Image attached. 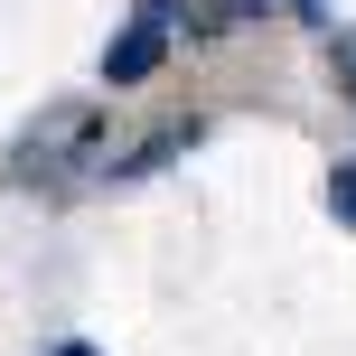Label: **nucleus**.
<instances>
[{
  "label": "nucleus",
  "mask_w": 356,
  "mask_h": 356,
  "mask_svg": "<svg viewBox=\"0 0 356 356\" xmlns=\"http://www.w3.org/2000/svg\"><path fill=\"white\" fill-rule=\"evenodd\" d=\"M94 150H104V113H94V104H56L47 122L19 141V160H10V169H19V178H75Z\"/></svg>",
  "instance_id": "1"
},
{
  "label": "nucleus",
  "mask_w": 356,
  "mask_h": 356,
  "mask_svg": "<svg viewBox=\"0 0 356 356\" xmlns=\"http://www.w3.org/2000/svg\"><path fill=\"white\" fill-rule=\"evenodd\" d=\"M160 56H169V29L141 19V29H122V38L104 47V85H141V75H160Z\"/></svg>",
  "instance_id": "2"
},
{
  "label": "nucleus",
  "mask_w": 356,
  "mask_h": 356,
  "mask_svg": "<svg viewBox=\"0 0 356 356\" xmlns=\"http://www.w3.org/2000/svg\"><path fill=\"white\" fill-rule=\"evenodd\" d=\"M272 0H197V38H225V29H244V19H263Z\"/></svg>",
  "instance_id": "3"
},
{
  "label": "nucleus",
  "mask_w": 356,
  "mask_h": 356,
  "mask_svg": "<svg viewBox=\"0 0 356 356\" xmlns=\"http://www.w3.org/2000/svg\"><path fill=\"white\" fill-rule=\"evenodd\" d=\"M188 141H197V131H160V141H141V150H131V160H113V178H150L160 160H178V150H188Z\"/></svg>",
  "instance_id": "4"
},
{
  "label": "nucleus",
  "mask_w": 356,
  "mask_h": 356,
  "mask_svg": "<svg viewBox=\"0 0 356 356\" xmlns=\"http://www.w3.org/2000/svg\"><path fill=\"white\" fill-rule=\"evenodd\" d=\"M328 207H338V225H356V160H347L338 178H328Z\"/></svg>",
  "instance_id": "5"
},
{
  "label": "nucleus",
  "mask_w": 356,
  "mask_h": 356,
  "mask_svg": "<svg viewBox=\"0 0 356 356\" xmlns=\"http://www.w3.org/2000/svg\"><path fill=\"white\" fill-rule=\"evenodd\" d=\"M328 38H338V75L356 85V29H328Z\"/></svg>",
  "instance_id": "6"
},
{
  "label": "nucleus",
  "mask_w": 356,
  "mask_h": 356,
  "mask_svg": "<svg viewBox=\"0 0 356 356\" xmlns=\"http://www.w3.org/2000/svg\"><path fill=\"white\" fill-rule=\"evenodd\" d=\"M141 19H160V29H169V19H178V0H141Z\"/></svg>",
  "instance_id": "7"
},
{
  "label": "nucleus",
  "mask_w": 356,
  "mask_h": 356,
  "mask_svg": "<svg viewBox=\"0 0 356 356\" xmlns=\"http://www.w3.org/2000/svg\"><path fill=\"white\" fill-rule=\"evenodd\" d=\"M291 10H300V19H309V29H328V10H319V0H291Z\"/></svg>",
  "instance_id": "8"
},
{
  "label": "nucleus",
  "mask_w": 356,
  "mask_h": 356,
  "mask_svg": "<svg viewBox=\"0 0 356 356\" xmlns=\"http://www.w3.org/2000/svg\"><path fill=\"white\" fill-rule=\"evenodd\" d=\"M56 356H94V347H56Z\"/></svg>",
  "instance_id": "9"
}]
</instances>
